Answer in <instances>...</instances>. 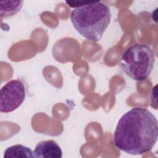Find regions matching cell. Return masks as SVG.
<instances>
[{
	"label": "cell",
	"instance_id": "8",
	"mask_svg": "<svg viewBox=\"0 0 158 158\" xmlns=\"http://www.w3.org/2000/svg\"><path fill=\"white\" fill-rule=\"evenodd\" d=\"M92 1H66L65 3L70 7L74 9L83 6L85 5L91 3Z\"/></svg>",
	"mask_w": 158,
	"mask_h": 158
},
{
	"label": "cell",
	"instance_id": "1",
	"mask_svg": "<svg viewBox=\"0 0 158 158\" xmlns=\"http://www.w3.org/2000/svg\"><path fill=\"white\" fill-rule=\"evenodd\" d=\"M157 137L156 117L148 109L139 107L122 115L114 133L116 148L131 155H142L152 150Z\"/></svg>",
	"mask_w": 158,
	"mask_h": 158
},
{
	"label": "cell",
	"instance_id": "2",
	"mask_svg": "<svg viewBox=\"0 0 158 158\" xmlns=\"http://www.w3.org/2000/svg\"><path fill=\"white\" fill-rule=\"evenodd\" d=\"M73 27L85 38L92 41H99L110 24V8L101 1H92L83 6L73 9L70 14Z\"/></svg>",
	"mask_w": 158,
	"mask_h": 158
},
{
	"label": "cell",
	"instance_id": "7",
	"mask_svg": "<svg viewBox=\"0 0 158 158\" xmlns=\"http://www.w3.org/2000/svg\"><path fill=\"white\" fill-rule=\"evenodd\" d=\"M4 157L31 158L34 157L32 150L22 144H15L8 147L4 152Z\"/></svg>",
	"mask_w": 158,
	"mask_h": 158
},
{
	"label": "cell",
	"instance_id": "5",
	"mask_svg": "<svg viewBox=\"0 0 158 158\" xmlns=\"http://www.w3.org/2000/svg\"><path fill=\"white\" fill-rule=\"evenodd\" d=\"M34 157L61 158L62 151L59 145L54 140L42 141L38 143L33 151Z\"/></svg>",
	"mask_w": 158,
	"mask_h": 158
},
{
	"label": "cell",
	"instance_id": "4",
	"mask_svg": "<svg viewBox=\"0 0 158 158\" xmlns=\"http://www.w3.org/2000/svg\"><path fill=\"white\" fill-rule=\"evenodd\" d=\"M27 89L24 82L14 79L7 82L0 90V111L9 113L21 106L25 100Z\"/></svg>",
	"mask_w": 158,
	"mask_h": 158
},
{
	"label": "cell",
	"instance_id": "6",
	"mask_svg": "<svg viewBox=\"0 0 158 158\" xmlns=\"http://www.w3.org/2000/svg\"><path fill=\"white\" fill-rule=\"evenodd\" d=\"M23 1H2L0 2V15L7 18L17 14L22 9Z\"/></svg>",
	"mask_w": 158,
	"mask_h": 158
},
{
	"label": "cell",
	"instance_id": "3",
	"mask_svg": "<svg viewBox=\"0 0 158 158\" xmlns=\"http://www.w3.org/2000/svg\"><path fill=\"white\" fill-rule=\"evenodd\" d=\"M155 54L148 46L135 44L122 54L120 69L132 80L142 81L148 78L154 68Z\"/></svg>",
	"mask_w": 158,
	"mask_h": 158
}]
</instances>
